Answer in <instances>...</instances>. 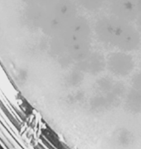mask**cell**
<instances>
[{
	"label": "cell",
	"instance_id": "6da1fadb",
	"mask_svg": "<svg viewBox=\"0 0 141 149\" xmlns=\"http://www.w3.org/2000/svg\"><path fill=\"white\" fill-rule=\"evenodd\" d=\"M98 39L104 44L131 52L140 47L141 36L138 29L116 17H102L95 26Z\"/></svg>",
	"mask_w": 141,
	"mask_h": 149
},
{
	"label": "cell",
	"instance_id": "7a4b0ae2",
	"mask_svg": "<svg viewBox=\"0 0 141 149\" xmlns=\"http://www.w3.org/2000/svg\"><path fill=\"white\" fill-rule=\"evenodd\" d=\"M61 43L69 58L76 62L91 52V29L83 18L72 19L61 30Z\"/></svg>",
	"mask_w": 141,
	"mask_h": 149
},
{
	"label": "cell",
	"instance_id": "3957f363",
	"mask_svg": "<svg viewBox=\"0 0 141 149\" xmlns=\"http://www.w3.org/2000/svg\"><path fill=\"white\" fill-rule=\"evenodd\" d=\"M108 70L117 76H126L135 69V60L126 52H116L110 54L106 60Z\"/></svg>",
	"mask_w": 141,
	"mask_h": 149
},
{
	"label": "cell",
	"instance_id": "277c9868",
	"mask_svg": "<svg viewBox=\"0 0 141 149\" xmlns=\"http://www.w3.org/2000/svg\"><path fill=\"white\" fill-rule=\"evenodd\" d=\"M106 66V60L101 54L98 52H90L86 58L78 61L76 67L81 72L88 74H98Z\"/></svg>",
	"mask_w": 141,
	"mask_h": 149
},
{
	"label": "cell",
	"instance_id": "5b68a950",
	"mask_svg": "<svg viewBox=\"0 0 141 149\" xmlns=\"http://www.w3.org/2000/svg\"><path fill=\"white\" fill-rule=\"evenodd\" d=\"M125 105L130 113H141V91L131 88L126 93Z\"/></svg>",
	"mask_w": 141,
	"mask_h": 149
},
{
	"label": "cell",
	"instance_id": "8992f818",
	"mask_svg": "<svg viewBox=\"0 0 141 149\" xmlns=\"http://www.w3.org/2000/svg\"><path fill=\"white\" fill-rule=\"evenodd\" d=\"M116 140L118 142V144L122 146V147H127L130 145L133 140V137L131 135V133L127 131V130H124V131H119L117 136H116Z\"/></svg>",
	"mask_w": 141,
	"mask_h": 149
},
{
	"label": "cell",
	"instance_id": "52a82bcc",
	"mask_svg": "<svg viewBox=\"0 0 141 149\" xmlns=\"http://www.w3.org/2000/svg\"><path fill=\"white\" fill-rule=\"evenodd\" d=\"M131 85L132 88L141 91V71H139L138 73L134 74L131 79Z\"/></svg>",
	"mask_w": 141,
	"mask_h": 149
},
{
	"label": "cell",
	"instance_id": "ba28073f",
	"mask_svg": "<svg viewBox=\"0 0 141 149\" xmlns=\"http://www.w3.org/2000/svg\"><path fill=\"white\" fill-rule=\"evenodd\" d=\"M137 29L141 36V13H140V15L137 17Z\"/></svg>",
	"mask_w": 141,
	"mask_h": 149
},
{
	"label": "cell",
	"instance_id": "9c48e42d",
	"mask_svg": "<svg viewBox=\"0 0 141 149\" xmlns=\"http://www.w3.org/2000/svg\"><path fill=\"white\" fill-rule=\"evenodd\" d=\"M136 4H137V8L140 13H141V0H135Z\"/></svg>",
	"mask_w": 141,
	"mask_h": 149
}]
</instances>
